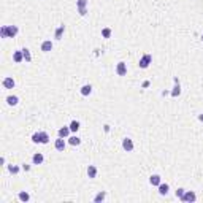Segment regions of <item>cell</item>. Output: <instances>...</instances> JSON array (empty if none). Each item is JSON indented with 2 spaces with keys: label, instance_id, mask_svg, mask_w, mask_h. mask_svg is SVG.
<instances>
[{
  "label": "cell",
  "instance_id": "1f68e13d",
  "mask_svg": "<svg viewBox=\"0 0 203 203\" xmlns=\"http://www.w3.org/2000/svg\"><path fill=\"white\" fill-rule=\"evenodd\" d=\"M201 41H203V33H201Z\"/></svg>",
  "mask_w": 203,
  "mask_h": 203
},
{
  "label": "cell",
  "instance_id": "83f0119b",
  "mask_svg": "<svg viewBox=\"0 0 203 203\" xmlns=\"http://www.w3.org/2000/svg\"><path fill=\"white\" fill-rule=\"evenodd\" d=\"M48 141H49V135L46 132H41V144H48Z\"/></svg>",
  "mask_w": 203,
  "mask_h": 203
},
{
  "label": "cell",
  "instance_id": "ac0fdd59",
  "mask_svg": "<svg viewBox=\"0 0 203 203\" xmlns=\"http://www.w3.org/2000/svg\"><path fill=\"white\" fill-rule=\"evenodd\" d=\"M90 92H92V86L90 84H86V86L81 87V95L87 97V95H90Z\"/></svg>",
  "mask_w": 203,
  "mask_h": 203
},
{
  "label": "cell",
  "instance_id": "9a60e30c",
  "mask_svg": "<svg viewBox=\"0 0 203 203\" xmlns=\"http://www.w3.org/2000/svg\"><path fill=\"white\" fill-rule=\"evenodd\" d=\"M87 176L92 178V179L97 176V167H95V165H89V167H87Z\"/></svg>",
  "mask_w": 203,
  "mask_h": 203
},
{
  "label": "cell",
  "instance_id": "44dd1931",
  "mask_svg": "<svg viewBox=\"0 0 203 203\" xmlns=\"http://www.w3.org/2000/svg\"><path fill=\"white\" fill-rule=\"evenodd\" d=\"M22 54H24V60H25V62H30V60H32L30 51L27 49V48H22Z\"/></svg>",
  "mask_w": 203,
  "mask_h": 203
},
{
  "label": "cell",
  "instance_id": "f1b7e54d",
  "mask_svg": "<svg viewBox=\"0 0 203 203\" xmlns=\"http://www.w3.org/2000/svg\"><path fill=\"white\" fill-rule=\"evenodd\" d=\"M184 192H186V190H184V189H178V190H176V197H178L179 200H181V197L184 195Z\"/></svg>",
  "mask_w": 203,
  "mask_h": 203
},
{
  "label": "cell",
  "instance_id": "3957f363",
  "mask_svg": "<svg viewBox=\"0 0 203 203\" xmlns=\"http://www.w3.org/2000/svg\"><path fill=\"white\" fill-rule=\"evenodd\" d=\"M195 200H197V197H195V193H193L192 190H186V192H184V195L181 197V201H184V203H192Z\"/></svg>",
  "mask_w": 203,
  "mask_h": 203
},
{
  "label": "cell",
  "instance_id": "6da1fadb",
  "mask_svg": "<svg viewBox=\"0 0 203 203\" xmlns=\"http://www.w3.org/2000/svg\"><path fill=\"white\" fill-rule=\"evenodd\" d=\"M17 32H19L17 25H2V29H0L2 38H14L17 35Z\"/></svg>",
  "mask_w": 203,
  "mask_h": 203
},
{
  "label": "cell",
  "instance_id": "484cf974",
  "mask_svg": "<svg viewBox=\"0 0 203 203\" xmlns=\"http://www.w3.org/2000/svg\"><path fill=\"white\" fill-rule=\"evenodd\" d=\"M102 36H103V38H109V36H111V29H109V27L102 29Z\"/></svg>",
  "mask_w": 203,
  "mask_h": 203
},
{
  "label": "cell",
  "instance_id": "d6986e66",
  "mask_svg": "<svg viewBox=\"0 0 203 203\" xmlns=\"http://www.w3.org/2000/svg\"><path fill=\"white\" fill-rule=\"evenodd\" d=\"M68 143H70L71 146H78V144H81V138L76 136V135H73V136L68 138Z\"/></svg>",
  "mask_w": 203,
  "mask_h": 203
},
{
  "label": "cell",
  "instance_id": "4dcf8cb0",
  "mask_svg": "<svg viewBox=\"0 0 203 203\" xmlns=\"http://www.w3.org/2000/svg\"><path fill=\"white\" fill-rule=\"evenodd\" d=\"M198 121H201V122H203V113H201V114H198Z\"/></svg>",
  "mask_w": 203,
  "mask_h": 203
},
{
  "label": "cell",
  "instance_id": "30bf717a",
  "mask_svg": "<svg viewBox=\"0 0 203 203\" xmlns=\"http://www.w3.org/2000/svg\"><path fill=\"white\" fill-rule=\"evenodd\" d=\"M157 187H159V193H160V195H167L168 190H170V186H168L167 182H160Z\"/></svg>",
  "mask_w": 203,
  "mask_h": 203
},
{
  "label": "cell",
  "instance_id": "5b68a950",
  "mask_svg": "<svg viewBox=\"0 0 203 203\" xmlns=\"http://www.w3.org/2000/svg\"><path fill=\"white\" fill-rule=\"evenodd\" d=\"M116 73H117L119 76L127 75V63H125V62H119L117 67H116Z\"/></svg>",
  "mask_w": 203,
  "mask_h": 203
},
{
  "label": "cell",
  "instance_id": "603a6c76",
  "mask_svg": "<svg viewBox=\"0 0 203 203\" xmlns=\"http://www.w3.org/2000/svg\"><path fill=\"white\" fill-rule=\"evenodd\" d=\"M32 141L33 143H41V132H35L32 135Z\"/></svg>",
  "mask_w": 203,
  "mask_h": 203
},
{
  "label": "cell",
  "instance_id": "52a82bcc",
  "mask_svg": "<svg viewBox=\"0 0 203 203\" xmlns=\"http://www.w3.org/2000/svg\"><path fill=\"white\" fill-rule=\"evenodd\" d=\"M173 81H174V87H173V90H171V97H178V95L181 94V84H179L178 78H173Z\"/></svg>",
  "mask_w": 203,
  "mask_h": 203
},
{
  "label": "cell",
  "instance_id": "7c38bea8",
  "mask_svg": "<svg viewBox=\"0 0 203 203\" xmlns=\"http://www.w3.org/2000/svg\"><path fill=\"white\" fill-rule=\"evenodd\" d=\"M54 146H56V149H57V151H63V149H65V140L59 136L57 140H56V143H54Z\"/></svg>",
  "mask_w": 203,
  "mask_h": 203
},
{
  "label": "cell",
  "instance_id": "d4e9b609",
  "mask_svg": "<svg viewBox=\"0 0 203 203\" xmlns=\"http://www.w3.org/2000/svg\"><path fill=\"white\" fill-rule=\"evenodd\" d=\"M105 197H106V193H105V192H98L97 195H95V198H94V201H95V203L103 201V200H105Z\"/></svg>",
  "mask_w": 203,
  "mask_h": 203
},
{
  "label": "cell",
  "instance_id": "2e32d148",
  "mask_svg": "<svg viewBox=\"0 0 203 203\" xmlns=\"http://www.w3.org/2000/svg\"><path fill=\"white\" fill-rule=\"evenodd\" d=\"M6 103L11 105V106H14V105L19 103V98H17V95H8L6 97Z\"/></svg>",
  "mask_w": 203,
  "mask_h": 203
},
{
  "label": "cell",
  "instance_id": "7402d4cb",
  "mask_svg": "<svg viewBox=\"0 0 203 203\" xmlns=\"http://www.w3.org/2000/svg\"><path fill=\"white\" fill-rule=\"evenodd\" d=\"M70 130L71 132H78L79 130V122L78 121H71L70 122Z\"/></svg>",
  "mask_w": 203,
  "mask_h": 203
},
{
  "label": "cell",
  "instance_id": "cb8c5ba5",
  "mask_svg": "<svg viewBox=\"0 0 203 203\" xmlns=\"http://www.w3.org/2000/svg\"><path fill=\"white\" fill-rule=\"evenodd\" d=\"M17 197H19L21 201H29L30 200V195L27 192H19V195H17Z\"/></svg>",
  "mask_w": 203,
  "mask_h": 203
},
{
  "label": "cell",
  "instance_id": "8fae6325",
  "mask_svg": "<svg viewBox=\"0 0 203 203\" xmlns=\"http://www.w3.org/2000/svg\"><path fill=\"white\" fill-rule=\"evenodd\" d=\"M43 160H44L43 154H40V152L33 154V157H32V162H33V165H41V163H43Z\"/></svg>",
  "mask_w": 203,
  "mask_h": 203
},
{
  "label": "cell",
  "instance_id": "9c48e42d",
  "mask_svg": "<svg viewBox=\"0 0 203 203\" xmlns=\"http://www.w3.org/2000/svg\"><path fill=\"white\" fill-rule=\"evenodd\" d=\"M14 86H16V82H14V79H13V78L6 76V78L3 79V87H5V89H13Z\"/></svg>",
  "mask_w": 203,
  "mask_h": 203
},
{
  "label": "cell",
  "instance_id": "e0dca14e",
  "mask_svg": "<svg viewBox=\"0 0 203 203\" xmlns=\"http://www.w3.org/2000/svg\"><path fill=\"white\" fill-rule=\"evenodd\" d=\"M63 32H65V25H59L57 30H56V33H54V38H56V40H60Z\"/></svg>",
  "mask_w": 203,
  "mask_h": 203
},
{
  "label": "cell",
  "instance_id": "4316f807",
  "mask_svg": "<svg viewBox=\"0 0 203 203\" xmlns=\"http://www.w3.org/2000/svg\"><path fill=\"white\" fill-rule=\"evenodd\" d=\"M8 171L11 174H17L19 173V167H16V165H8Z\"/></svg>",
  "mask_w": 203,
  "mask_h": 203
},
{
  "label": "cell",
  "instance_id": "ba28073f",
  "mask_svg": "<svg viewBox=\"0 0 203 203\" xmlns=\"http://www.w3.org/2000/svg\"><path fill=\"white\" fill-rule=\"evenodd\" d=\"M70 132H71V130H70V125H68V127H67V125H63V127H60V128H59L57 135H59L60 138H67V136L70 135Z\"/></svg>",
  "mask_w": 203,
  "mask_h": 203
},
{
  "label": "cell",
  "instance_id": "ffe728a7",
  "mask_svg": "<svg viewBox=\"0 0 203 203\" xmlns=\"http://www.w3.org/2000/svg\"><path fill=\"white\" fill-rule=\"evenodd\" d=\"M149 182L152 184V186H159L162 181H160V176H159V174H152V176L149 178Z\"/></svg>",
  "mask_w": 203,
  "mask_h": 203
},
{
  "label": "cell",
  "instance_id": "f546056e",
  "mask_svg": "<svg viewBox=\"0 0 203 203\" xmlns=\"http://www.w3.org/2000/svg\"><path fill=\"white\" fill-rule=\"evenodd\" d=\"M29 168H30V167H29V165H25V163L22 165V170H25V171H27V170H29Z\"/></svg>",
  "mask_w": 203,
  "mask_h": 203
},
{
  "label": "cell",
  "instance_id": "5bb4252c",
  "mask_svg": "<svg viewBox=\"0 0 203 203\" xmlns=\"http://www.w3.org/2000/svg\"><path fill=\"white\" fill-rule=\"evenodd\" d=\"M13 60H14L16 63H19V62H22V60H24L22 49H21V51H14V52H13Z\"/></svg>",
  "mask_w": 203,
  "mask_h": 203
},
{
  "label": "cell",
  "instance_id": "4fadbf2b",
  "mask_svg": "<svg viewBox=\"0 0 203 203\" xmlns=\"http://www.w3.org/2000/svg\"><path fill=\"white\" fill-rule=\"evenodd\" d=\"M51 49H52V41L51 40H46V41L41 43V51L43 52H49Z\"/></svg>",
  "mask_w": 203,
  "mask_h": 203
},
{
  "label": "cell",
  "instance_id": "8992f818",
  "mask_svg": "<svg viewBox=\"0 0 203 203\" xmlns=\"http://www.w3.org/2000/svg\"><path fill=\"white\" fill-rule=\"evenodd\" d=\"M122 147H124L127 152H132L133 151V141H132V138H124V140H122Z\"/></svg>",
  "mask_w": 203,
  "mask_h": 203
},
{
  "label": "cell",
  "instance_id": "7a4b0ae2",
  "mask_svg": "<svg viewBox=\"0 0 203 203\" xmlns=\"http://www.w3.org/2000/svg\"><path fill=\"white\" fill-rule=\"evenodd\" d=\"M87 3H89V0H76V10H78L79 16L87 14Z\"/></svg>",
  "mask_w": 203,
  "mask_h": 203
},
{
  "label": "cell",
  "instance_id": "277c9868",
  "mask_svg": "<svg viewBox=\"0 0 203 203\" xmlns=\"http://www.w3.org/2000/svg\"><path fill=\"white\" fill-rule=\"evenodd\" d=\"M151 62H152V56L151 54H144V56L140 59V63H138V65H140V68H147Z\"/></svg>",
  "mask_w": 203,
  "mask_h": 203
}]
</instances>
